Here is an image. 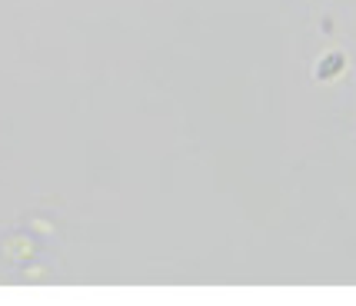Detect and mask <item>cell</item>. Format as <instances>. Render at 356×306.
<instances>
[{
  "label": "cell",
  "mask_w": 356,
  "mask_h": 306,
  "mask_svg": "<svg viewBox=\"0 0 356 306\" xmlns=\"http://www.w3.org/2000/svg\"><path fill=\"white\" fill-rule=\"evenodd\" d=\"M343 70H346V54H340V50H330L323 61L316 63V80H333V76H340Z\"/></svg>",
  "instance_id": "cell-1"
}]
</instances>
